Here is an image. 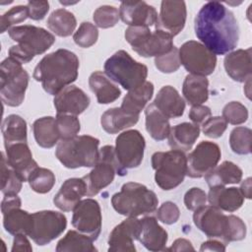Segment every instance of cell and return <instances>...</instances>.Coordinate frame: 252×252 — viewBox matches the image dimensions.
Returning <instances> with one entry per match:
<instances>
[{
	"mask_svg": "<svg viewBox=\"0 0 252 252\" xmlns=\"http://www.w3.org/2000/svg\"><path fill=\"white\" fill-rule=\"evenodd\" d=\"M207 199L210 205L221 210L222 212H235L238 210L244 202L239 188L224 186L211 187Z\"/></svg>",
	"mask_w": 252,
	"mask_h": 252,
	"instance_id": "obj_25",
	"label": "cell"
},
{
	"mask_svg": "<svg viewBox=\"0 0 252 252\" xmlns=\"http://www.w3.org/2000/svg\"><path fill=\"white\" fill-rule=\"evenodd\" d=\"M145 138L138 130H127L115 140V156L120 165L125 168L138 167L144 158Z\"/></svg>",
	"mask_w": 252,
	"mask_h": 252,
	"instance_id": "obj_13",
	"label": "cell"
},
{
	"mask_svg": "<svg viewBox=\"0 0 252 252\" xmlns=\"http://www.w3.org/2000/svg\"><path fill=\"white\" fill-rule=\"evenodd\" d=\"M5 147L17 143H27V122L17 114L7 116L2 124Z\"/></svg>",
	"mask_w": 252,
	"mask_h": 252,
	"instance_id": "obj_35",
	"label": "cell"
},
{
	"mask_svg": "<svg viewBox=\"0 0 252 252\" xmlns=\"http://www.w3.org/2000/svg\"><path fill=\"white\" fill-rule=\"evenodd\" d=\"M86 183L82 178H69L64 181L53 198L54 205L63 212L75 209L83 196H86Z\"/></svg>",
	"mask_w": 252,
	"mask_h": 252,
	"instance_id": "obj_23",
	"label": "cell"
},
{
	"mask_svg": "<svg viewBox=\"0 0 252 252\" xmlns=\"http://www.w3.org/2000/svg\"><path fill=\"white\" fill-rule=\"evenodd\" d=\"M199 136V125L183 122L170 128V132L167 138L168 144L172 150L187 152L191 150Z\"/></svg>",
	"mask_w": 252,
	"mask_h": 252,
	"instance_id": "obj_27",
	"label": "cell"
},
{
	"mask_svg": "<svg viewBox=\"0 0 252 252\" xmlns=\"http://www.w3.org/2000/svg\"><path fill=\"white\" fill-rule=\"evenodd\" d=\"M168 251H194V247L192 246L191 242L185 238H178L176 239L169 248H165Z\"/></svg>",
	"mask_w": 252,
	"mask_h": 252,
	"instance_id": "obj_57",
	"label": "cell"
},
{
	"mask_svg": "<svg viewBox=\"0 0 252 252\" xmlns=\"http://www.w3.org/2000/svg\"><path fill=\"white\" fill-rule=\"evenodd\" d=\"M146 130L156 141L166 139L170 132V124L168 118L163 115L153 103L147 106L145 110Z\"/></svg>",
	"mask_w": 252,
	"mask_h": 252,
	"instance_id": "obj_34",
	"label": "cell"
},
{
	"mask_svg": "<svg viewBox=\"0 0 252 252\" xmlns=\"http://www.w3.org/2000/svg\"><path fill=\"white\" fill-rule=\"evenodd\" d=\"M222 117L232 125H239L247 121L248 110L239 101H230L224 105L222 109Z\"/></svg>",
	"mask_w": 252,
	"mask_h": 252,
	"instance_id": "obj_45",
	"label": "cell"
},
{
	"mask_svg": "<svg viewBox=\"0 0 252 252\" xmlns=\"http://www.w3.org/2000/svg\"><path fill=\"white\" fill-rule=\"evenodd\" d=\"M29 18V11L27 6L19 5L11 8L5 14L1 16L0 20V31L1 32H5L7 30L9 31L12 26L15 24L22 23Z\"/></svg>",
	"mask_w": 252,
	"mask_h": 252,
	"instance_id": "obj_46",
	"label": "cell"
},
{
	"mask_svg": "<svg viewBox=\"0 0 252 252\" xmlns=\"http://www.w3.org/2000/svg\"><path fill=\"white\" fill-rule=\"evenodd\" d=\"M9 36L17 42L9 49V57L14 58L21 64L29 63L34 56L44 53L55 42V37L46 30L24 25L13 27L8 31Z\"/></svg>",
	"mask_w": 252,
	"mask_h": 252,
	"instance_id": "obj_3",
	"label": "cell"
},
{
	"mask_svg": "<svg viewBox=\"0 0 252 252\" xmlns=\"http://www.w3.org/2000/svg\"><path fill=\"white\" fill-rule=\"evenodd\" d=\"M154 104L168 119L182 116L185 110L184 99L171 86H163L158 92Z\"/></svg>",
	"mask_w": 252,
	"mask_h": 252,
	"instance_id": "obj_26",
	"label": "cell"
},
{
	"mask_svg": "<svg viewBox=\"0 0 252 252\" xmlns=\"http://www.w3.org/2000/svg\"><path fill=\"white\" fill-rule=\"evenodd\" d=\"M140 232V220L127 218L117 224L108 237V251L135 252L134 240L138 239Z\"/></svg>",
	"mask_w": 252,
	"mask_h": 252,
	"instance_id": "obj_19",
	"label": "cell"
},
{
	"mask_svg": "<svg viewBox=\"0 0 252 252\" xmlns=\"http://www.w3.org/2000/svg\"><path fill=\"white\" fill-rule=\"evenodd\" d=\"M193 221L197 228L204 232L209 238L220 239L225 244L228 227V216L221 210L210 205L194 211Z\"/></svg>",
	"mask_w": 252,
	"mask_h": 252,
	"instance_id": "obj_16",
	"label": "cell"
},
{
	"mask_svg": "<svg viewBox=\"0 0 252 252\" xmlns=\"http://www.w3.org/2000/svg\"><path fill=\"white\" fill-rule=\"evenodd\" d=\"M32 132L36 144L44 149L54 147L60 140L55 118L52 116H44L36 119L32 124Z\"/></svg>",
	"mask_w": 252,
	"mask_h": 252,
	"instance_id": "obj_33",
	"label": "cell"
},
{
	"mask_svg": "<svg viewBox=\"0 0 252 252\" xmlns=\"http://www.w3.org/2000/svg\"><path fill=\"white\" fill-rule=\"evenodd\" d=\"M209 81L206 77L189 74L185 77L182 86V94L191 105L202 104L209 97Z\"/></svg>",
	"mask_w": 252,
	"mask_h": 252,
	"instance_id": "obj_32",
	"label": "cell"
},
{
	"mask_svg": "<svg viewBox=\"0 0 252 252\" xmlns=\"http://www.w3.org/2000/svg\"><path fill=\"white\" fill-rule=\"evenodd\" d=\"M226 74L235 82L243 83L251 78V48L229 52L223 60Z\"/></svg>",
	"mask_w": 252,
	"mask_h": 252,
	"instance_id": "obj_24",
	"label": "cell"
},
{
	"mask_svg": "<svg viewBox=\"0 0 252 252\" xmlns=\"http://www.w3.org/2000/svg\"><path fill=\"white\" fill-rule=\"evenodd\" d=\"M212 114V111L210 107L202 104L198 105H192L190 111H189V118L193 122V124L200 125L203 124Z\"/></svg>",
	"mask_w": 252,
	"mask_h": 252,
	"instance_id": "obj_53",
	"label": "cell"
},
{
	"mask_svg": "<svg viewBox=\"0 0 252 252\" xmlns=\"http://www.w3.org/2000/svg\"><path fill=\"white\" fill-rule=\"evenodd\" d=\"M219 145L202 141L187 157V173L191 178H201L215 168L220 159Z\"/></svg>",
	"mask_w": 252,
	"mask_h": 252,
	"instance_id": "obj_15",
	"label": "cell"
},
{
	"mask_svg": "<svg viewBox=\"0 0 252 252\" xmlns=\"http://www.w3.org/2000/svg\"><path fill=\"white\" fill-rule=\"evenodd\" d=\"M186 4L184 1H162L156 29L160 30L172 37L184 28L186 22Z\"/></svg>",
	"mask_w": 252,
	"mask_h": 252,
	"instance_id": "obj_17",
	"label": "cell"
},
{
	"mask_svg": "<svg viewBox=\"0 0 252 252\" xmlns=\"http://www.w3.org/2000/svg\"><path fill=\"white\" fill-rule=\"evenodd\" d=\"M180 63L193 75L206 77L211 75L217 65V57L201 42L189 40L178 49Z\"/></svg>",
	"mask_w": 252,
	"mask_h": 252,
	"instance_id": "obj_11",
	"label": "cell"
},
{
	"mask_svg": "<svg viewBox=\"0 0 252 252\" xmlns=\"http://www.w3.org/2000/svg\"><path fill=\"white\" fill-rule=\"evenodd\" d=\"M3 225L7 232L16 235L23 233L29 235L32 226V217L20 208L13 209L3 215Z\"/></svg>",
	"mask_w": 252,
	"mask_h": 252,
	"instance_id": "obj_37",
	"label": "cell"
},
{
	"mask_svg": "<svg viewBox=\"0 0 252 252\" xmlns=\"http://www.w3.org/2000/svg\"><path fill=\"white\" fill-rule=\"evenodd\" d=\"M90 97L87 94L76 86H68L58 93L54 99V107L58 114L79 115L90 105Z\"/></svg>",
	"mask_w": 252,
	"mask_h": 252,
	"instance_id": "obj_20",
	"label": "cell"
},
{
	"mask_svg": "<svg viewBox=\"0 0 252 252\" xmlns=\"http://www.w3.org/2000/svg\"><path fill=\"white\" fill-rule=\"evenodd\" d=\"M48 29L58 36L67 37L71 35L77 26V20L73 13L66 9L53 11L47 19Z\"/></svg>",
	"mask_w": 252,
	"mask_h": 252,
	"instance_id": "obj_36",
	"label": "cell"
},
{
	"mask_svg": "<svg viewBox=\"0 0 252 252\" xmlns=\"http://www.w3.org/2000/svg\"><path fill=\"white\" fill-rule=\"evenodd\" d=\"M157 217L162 223L172 224L178 220L180 217V211L175 203L167 201L160 205L158 210Z\"/></svg>",
	"mask_w": 252,
	"mask_h": 252,
	"instance_id": "obj_51",
	"label": "cell"
},
{
	"mask_svg": "<svg viewBox=\"0 0 252 252\" xmlns=\"http://www.w3.org/2000/svg\"><path fill=\"white\" fill-rule=\"evenodd\" d=\"M155 65L161 73L169 74L176 72L181 65L178 49L173 46L169 52L155 57Z\"/></svg>",
	"mask_w": 252,
	"mask_h": 252,
	"instance_id": "obj_47",
	"label": "cell"
},
{
	"mask_svg": "<svg viewBox=\"0 0 252 252\" xmlns=\"http://www.w3.org/2000/svg\"><path fill=\"white\" fill-rule=\"evenodd\" d=\"M119 17L129 27H157L158 15L145 1H124L119 8Z\"/></svg>",
	"mask_w": 252,
	"mask_h": 252,
	"instance_id": "obj_18",
	"label": "cell"
},
{
	"mask_svg": "<svg viewBox=\"0 0 252 252\" xmlns=\"http://www.w3.org/2000/svg\"><path fill=\"white\" fill-rule=\"evenodd\" d=\"M89 86L95 94L97 102L108 104L115 101L121 94L119 88L101 71H95L89 78Z\"/></svg>",
	"mask_w": 252,
	"mask_h": 252,
	"instance_id": "obj_28",
	"label": "cell"
},
{
	"mask_svg": "<svg viewBox=\"0 0 252 252\" xmlns=\"http://www.w3.org/2000/svg\"><path fill=\"white\" fill-rule=\"evenodd\" d=\"M28 181L34 192L45 194L53 188L55 184V175L50 169L37 166L30 174Z\"/></svg>",
	"mask_w": 252,
	"mask_h": 252,
	"instance_id": "obj_39",
	"label": "cell"
},
{
	"mask_svg": "<svg viewBox=\"0 0 252 252\" xmlns=\"http://www.w3.org/2000/svg\"><path fill=\"white\" fill-rule=\"evenodd\" d=\"M104 73L111 81L131 91L146 82L148 68L134 60L125 50H118L105 61Z\"/></svg>",
	"mask_w": 252,
	"mask_h": 252,
	"instance_id": "obj_6",
	"label": "cell"
},
{
	"mask_svg": "<svg viewBox=\"0 0 252 252\" xmlns=\"http://www.w3.org/2000/svg\"><path fill=\"white\" fill-rule=\"evenodd\" d=\"M242 196L246 199H251V192H252V186H251V177L246 178L242 181L240 188H239Z\"/></svg>",
	"mask_w": 252,
	"mask_h": 252,
	"instance_id": "obj_58",
	"label": "cell"
},
{
	"mask_svg": "<svg viewBox=\"0 0 252 252\" xmlns=\"http://www.w3.org/2000/svg\"><path fill=\"white\" fill-rule=\"evenodd\" d=\"M80 62L77 55L64 48L45 55L33 70V79L41 83L43 90L56 95L78 78Z\"/></svg>",
	"mask_w": 252,
	"mask_h": 252,
	"instance_id": "obj_2",
	"label": "cell"
},
{
	"mask_svg": "<svg viewBox=\"0 0 252 252\" xmlns=\"http://www.w3.org/2000/svg\"><path fill=\"white\" fill-rule=\"evenodd\" d=\"M200 251H218V252H223L225 251V244L221 241H219L217 239H212L205 241L201 244Z\"/></svg>",
	"mask_w": 252,
	"mask_h": 252,
	"instance_id": "obj_56",
	"label": "cell"
},
{
	"mask_svg": "<svg viewBox=\"0 0 252 252\" xmlns=\"http://www.w3.org/2000/svg\"><path fill=\"white\" fill-rule=\"evenodd\" d=\"M252 131L247 127H236L229 135V146L237 155H248L251 153Z\"/></svg>",
	"mask_w": 252,
	"mask_h": 252,
	"instance_id": "obj_41",
	"label": "cell"
},
{
	"mask_svg": "<svg viewBox=\"0 0 252 252\" xmlns=\"http://www.w3.org/2000/svg\"><path fill=\"white\" fill-rule=\"evenodd\" d=\"M113 209L127 218H137L154 213L158 204L156 193L137 182L125 183L120 192L111 198Z\"/></svg>",
	"mask_w": 252,
	"mask_h": 252,
	"instance_id": "obj_4",
	"label": "cell"
},
{
	"mask_svg": "<svg viewBox=\"0 0 252 252\" xmlns=\"http://www.w3.org/2000/svg\"><path fill=\"white\" fill-rule=\"evenodd\" d=\"M32 226L28 236L37 245H45L63 233L67 226L66 217L56 211H40L32 214Z\"/></svg>",
	"mask_w": 252,
	"mask_h": 252,
	"instance_id": "obj_12",
	"label": "cell"
},
{
	"mask_svg": "<svg viewBox=\"0 0 252 252\" xmlns=\"http://www.w3.org/2000/svg\"><path fill=\"white\" fill-rule=\"evenodd\" d=\"M1 155V192L4 195H17L22 189L23 181L8 165L5 154Z\"/></svg>",
	"mask_w": 252,
	"mask_h": 252,
	"instance_id": "obj_40",
	"label": "cell"
},
{
	"mask_svg": "<svg viewBox=\"0 0 252 252\" xmlns=\"http://www.w3.org/2000/svg\"><path fill=\"white\" fill-rule=\"evenodd\" d=\"M93 239L88 235L81 233L80 231L69 230L66 235L61 238L55 250L57 252H72V251H84V252H94L97 249L93 244Z\"/></svg>",
	"mask_w": 252,
	"mask_h": 252,
	"instance_id": "obj_38",
	"label": "cell"
},
{
	"mask_svg": "<svg viewBox=\"0 0 252 252\" xmlns=\"http://www.w3.org/2000/svg\"><path fill=\"white\" fill-rule=\"evenodd\" d=\"M29 11V18L34 21L42 20L49 10V3L47 1H30L27 4Z\"/></svg>",
	"mask_w": 252,
	"mask_h": 252,
	"instance_id": "obj_52",
	"label": "cell"
},
{
	"mask_svg": "<svg viewBox=\"0 0 252 252\" xmlns=\"http://www.w3.org/2000/svg\"><path fill=\"white\" fill-rule=\"evenodd\" d=\"M152 166L157 185L168 191L183 182L187 173V157L178 150L157 152L152 156Z\"/></svg>",
	"mask_w": 252,
	"mask_h": 252,
	"instance_id": "obj_7",
	"label": "cell"
},
{
	"mask_svg": "<svg viewBox=\"0 0 252 252\" xmlns=\"http://www.w3.org/2000/svg\"><path fill=\"white\" fill-rule=\"evenodd\" d=\"M207 201V194L198 187L189 189L184 195V205L190 211H196L204 207Z\"/></svg>",
	"mask_w": 252,
	"mask_h": 252,
	"instance_id": "obj_50",
	"label": "cell"
},
{
	"mask_svg": "<svg viewBox=\"0 0 252 252\" xmlns=\"http://www.w3.org/2000/svg\"><path fill=\"white\" fill-rule=\"evenodd\" d=\"M167 239L166 230L158 224L154 217H145L140 220V232L137 240L148 250H165Z\"/></svg>",
	"mask_w": 252,
	"mask_h": 252,
	"instance_id": "obj_22",
	"label": "cell"
},
{
	"mask_svg": "<svg viewBox=\"0 0 252 252\" xmlns=\"http://www.w3.org/2000/svg\"><path fill=\"white\" fill-rule=\"evenodd\" d=\"M226 127L227 122L224 120L222 116H214L208 118L202 124V131L205 134V136L216 139L222 136V134L226 130Z\"/></svg>",
	"mask_w": 252,
	"mask_h": 252,
	"instance_id": "obj_49",
	"label": "cell"
},
{
	"mask_svg": "<svg viewBox=\"0 0 252 252\" xmlns=\"http://www.w3.org/2000/svg\"><path fill=\"white\" fill-rule=\"evenodd\" d=\"M21 206L22 201L18 195H4V198L1 202V212L4 215L13 209L21 208Z\"/></svg>",
	"mask_w": 252,
	"mask_h": 252,
	"instance_id": "obj_54",
	"label": "cell"
},
{
	"mask_svg": "<svg viewBox=\"0 0 252 252\" xmlns=\"http://www.w3.org/2000/svg\"><path fill=\"white\" fill-rule=\"evenodd\" d=\"M115 174L124 176L127 170L117 160L114 147L104 146L99 150V158L90 173L83 177L86 183V196L93 197L112 183Z\"/></svg>",
	"mask_w": 252,
	"mask_h": 252,
	"instance_id": "obj_10",
	"label": "cell"
},
{
	"mask_svg": "<svg viewBox=\"0 0 252 252\" xmlns=\"http://www.w3.org/2000/svg\"><path fill=\"white\" fill-rule=\"evenodd\" d=\"M12 251H27V252H31L32 251V247L29 241V239L27 238L26 234L23 233H19L16 234L13 240V246H12Z\"/></svg>",
	"mask_w": 252,
	"mask_h": 252,
	"instance_id": "obj_55",
	"label": "cell"
},
{
	"mask_svg": "<svg viewBox=\"0 0 252 252\" xmlns=\"http://www.w3.org/2000/svg\"><path fill=\"white\" fill-rule=\"evenodd\" d=\"M119 11L114 6L102 5L98 7L93 15L94 24L101 29H109L114 27L119 20Z\"/></svg>",
	"mask_w": 252,
	"mask_h": 252,
	"instance_id": "obj_43",
	"label": "cell"
},
{
	"mask_svg": "<svg viewBox=\"0 0 252 252\" xmlns=\"http://www.w3.org/2000/svg\"><path fill=\"white\" fill-rule=\"evenodd\" d=\"M194 30L202 44L215 55H224L237 46L238 23L222 3L213 1L204 4L195 18Z\"/></svg>",
	"mask_w": 252,
	"mask_h": 252,
	"instance_id": "obj_1",
	"label": "cell"
},
{
	"mask_svg": "<svg viewBox=\"0 0 252 252\" xmlns=\"http://www.w3.org/2000/svg\"><path fill=\"white\" fill-rule=\"evenodd\" d=\"M73 212L72 225L94 241L96 240L101 230V211L98 202L92 198L81 200Z\"/></svg>",
	"mask_w": 252,
	"mask_h": 252,
	"instance_id": "obj_14",
	"label": "cell"
},
{
	"mask_svg": "<svg viewBox=\"0 0 252 252\" xmlns=\"http://www.w3.org/2000/svg\"><path fill=\"white\" fill-rule=\"evenodd\" d=\"M172 36L160 30L154 32L149 27H129L125 39L132 49L143 57H158L173 48Z\"/></svg>",
	"mask_w": 252,
	"mask_h": 252,
	"instance_id": "obj_8",
	"label": "cell"
},
{
	"mask_svg": "<svg viewBox=\"0 0 252 252\" xmlns=\"http://www.w3.org/2000/svg\"><path fill=\"white\" fill-rule=\"evenodd\" d=\"M98 38V31L94 25L90 22H84L75 32L73 39L77 45L83 48L93 46Z\"/></svg>",
	"mask_w": 252,
	"mask_h": 252,
	"instance_id": "obj_44",
	"label": "cell"
},
{
	"mask_svg": "<svg viewBox=\"0 0 252 252\" xmlns=\"http://www.w3.org/2000/svg\"><path fill=\"white\" fill-rule=\"evenodd\" d=\"M204 177L210 188L225 186L227 184H237L241 181L242 170L235 163L225 160L213 168Z\"/></svg>",
	"mask_w": 252,
	"mask_h": 252,
	"instance_id": "obj_29",
	"label": "cell"
},
{
	"mask_svg": "<svg viewBox=\"0 0 252 252\" xmlns=\"http://www.w3.org/2000/svg\"><path fill=\"white\" fill-rule=\"evenodd\" d=\"M154 94L153 83L146 81L142 86L128 91V94L124 96L120 108L126 113L139 115L144 109L145 105L152 98Z\"/></svg>",
	"mask_w": 252,
	"mask_h": 252,
	"instance_id": "obj_30",
	"label": "cell"
},
{
	"mask_svg": "<svg viewBox=\"0 0 252 252\" xmlns=\"http://www.w3.org/2000/svg\"><path fill=\"white\" fill-rule=\"evenodd\" d=\"M8 165L17 173L23 182L28 181L30 174L38 165L32 158V152L27 143H17L5 147Z\"/></svg>",
	"mask_w": 252,
	"mask_h": 252,
	"instance_id": "obj_21",
	"label": "cell"
},
{
	"mask_svg": "<svg viewBox=\"0 0 252 252\" xmlns=\"http://www.w3.org/2000/svg\"><path fill=\"white\" fill-rule=\"evenodd\" d=\"M139 120V115L126 113L120 107L107 109L100 118L102 129L108 134H116L124 129L134 126Z\"/></svg>",
	"mask_w": 252,
	"mask_h": 252,
	"instance_id": "obj_31",
	"label": "cell"
},
{
	"mask_svg": "<svg viewBox=\"0 0 252 252\" xmlns=\"http://www.w3.org/2000/svg\"><path fill=\"white\" fill-rule=\"evenodd\" d=\"M55 123L60 140H68L74 138L81 130L80 121L75 115L57 113L55 117Z\"/></svg>",
	"mask_w": 252,
	"mask_h": 252,
	"instance_id": "obj_42",
	"label": "cell"
},
{
	"mask_svg": "<svg viewBox=\"0 0 252 252\" xmlns=\"http://www.w3.org/2000/svg\"><path fill=\"white\" fill-rule=\"evenodd\" d=\"M0 94L2 101L8 106L22 104L28 89L30 76L22 64L12 57L5 58L0 65Z\"/></svg>",
	"mask_w": 252,
	"mask_h": 252,
	"instance_id": "obj_9",
	"label": "cell"
},
{
	"mask_svg": "<svg viewBox=\"0 0 252 252\" xmlns=\"http://www.w3.org/2000/svg\"><path fill=\"white\" fill-rule=\"evenodd\" d=\"M246 236V225L244 221L233 215H228V227L225 237V244L231 241H240Z\"/></svg>",
	"mask_w": 252,
	"mask_h": 252,
	"instance_id": "obj_48",
	"label": "cell"
},
{
	"mask_svg": "<svg viewBox=\"0 0 252 252\" xmlns=\"http://www.w3.org/2000/svg\"><path fill=\"white\" fill-rule=\"evenodd\" d=\"M99 140L90 136H76L68 140H60L55 156L67 168L94 167L99 158Z\"/></svg>",
	"mask_w": 252,
	"mask_h": 252,
	"instance_id": "obj_5",
	"label": "cell"
}]
</instances>
